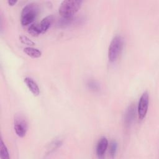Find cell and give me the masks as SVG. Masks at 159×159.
Instances as JSON below:
<instances>
[{"label":"cell","instance_id":"6da1fadb","mask_svg":"<svg viewBox=\"0 0 159 159\" xmlns=\"http://www.w3.org/2000/svg\"><path fill=\"white\" fill-rule=\"evenodd\" d=\"M82 3L83 1L81 0L63 1L59 6L58 13L62 17H72L81 8Z\"/></svg>","mask_w":159,"mask_h":159},{"label":"cell","instance_id":"7a4b0ae2","mask_svg":"<svg viewBox=\"0 0 159 159\" xmlns=\"http://www.w3.org/2000/svg\"><path fill=\"white\" fill-rule=\"evenodd\" d=\"M37 5L35 2H30L23 7L20 14V22L22 25H27L34 21L39 12Z\"/></svg>","mask_w":159,"mask_h":159},{"label":"cell","instance_id":"3957f363","mask_svg":"<svg viewBox=\"0 0 159 159\" xmlns=\"http://www.w3.org/2000/svg\"><path fill=\"white\" fill-rule=\"evenodd\" d=\"M123 47V39L120 35L113 37L108 48V59L111 62H114L119 57Z\"/></svg>","mask_w":159,"mask_h":159},{"label":"cell","instance_id":"277c9868","mask_svg":"<svg viewBox=\"0 0 159 159\" xmlns=\"http://www.w3.org/2000/svg\"><path fill=\"white\" fill-rule=\"evenodd\" d=\"M14 129L19 137H24L28 130V121L24 114L21 112L16 114L14 120Z\"/></svg>","mask_w":159,"mask_h":159},{"label":"cell","instance_id":"5b68a950","mask_svg":"<svg viewBox=\"0 0 159 159\" xmlns=\"http://www.w3.org/2000/svg\"><path fill=\"white\" fill-rule=\"evenodd\" d=\"M149 104V94L148 91H145L141 95L137 106V114L139 119H143L147 113Z\"/></svg>","mask_w":159,"mask_h":159},{"label":"cell","instance_id":"8992f818","mask_svg":"<svg viewBox=\"0 0 159 159\" xmlns=\"http://www.w3.org/2000/svg\"><path fill=\"white\" fill-rule=\"evenodd\" d=\"M108 147V140L106 137H102L96 145V154L98 157H102Z\"/></svg>","mask_w":159,"mask_h":159},{"label":"cell","instance_id":"52a82bcc","mask_svg":"<svg viewBox=\"0 0 159 159\" xmlns=\"http://www.w3.org/2000/svg\"><path fill=\"white\" fill-rule=\"evenodd\" d=\"M24 81L34 96H39L40 94V89L37 83L30 77L27 76L24 79Z\"/></svg>","mask_w":159,"mask_h":159},{"label":"cell","instance_id":"ba28073f","mask_svg":"<svg viewBox=\"0 0 159 159\" xmlns=\"http://www.w3.org/2000/svg\"><path fill=\"white\" fill-rule=\"evenodd\" d=\"M135 117V107L133 104H130L124 114V122L126 125H129L133 122Z\"/></svg>","mask_w":159,"mask_h":159},{"label":"cell","instance_id":"9c48e42d","mask_svg":"<svg viewBox=\"0 0 159 159\" xmlns=\"http://www.w3.org/2000/svg\"><path fill=\"white\" fill-rule=\"evenodd\" d=\"M53 20V16L50 15L42 19V20L39 24V27L40 30L41 34L45 32L49 29V27L51 26L52 24Z\"/></svg>","mask_w":159,"mask_h":159},{"label":"cell","instance_id":"30bf717a","mask_svg":"<svg viewBox=\"0 0 159 159\" xmlns=\"http://www.w3.org/2000/svg\"><path fill=\"white\" fill-rule=\"evenodd\" d=\"M24 52L29 57L33 58H37L42 56V52L38 48L32 47H27L24 48Z\"/></svg>","mask_w":159,"mask_h":159},{"label":"cell","instance_id":"8fae6325","mask_svg":"<svg viewBox=\"0 0 159 159\" xmlns=\"http://www.w3.org/2000/svg\"><path fill=\"white\" fill-rule=\"evenodd\" d=\"M0 157L1 159H9V154L7 148L2 139L0 140Z\"/></svg>","mask_w":159,"mask_h":159},{"label":"cell","instance_id":"7c38bea8","mask_svg":"<svg viewBox=\"0 0 159 159\" xmlns=\"http://www.w3.org/2000/svg\"><path fill=\"white\" fill-rule=\"evenodd\" d=\"M28 32L33 37H37L41 34L39 24H32L28 28Z\"/></svg>","mask_w":159,"mask_h":159},{"label":"cell","instance_id":"4fadbf2b","mask_svg":"<svg viewBox=\"0 0 159 159\" xmlns=\"http://www.w3.org/2000/svg\"><path fill=\"white\" fill-rule=\"evenodd\" d=\"M19 39H20V41L25 45H30V46L35 45V42L25 35H21L19 37Z\"/></svg>","mask_w":159,"mask_h":159},{"label":"cell","instance_id":"5bb4252c","mask_svg":"<svg viewBox=\"0 0 159 159\" xmlns=\"http://www.w3.org/2000/svg\"><path fill=\"white\" fill-rule=\"evenodd\" d=\"M117 149V143L115 140L111 142L109 144V153L112 157H114L116 153Z\"/></svg>","mask_w":159,"mask_h":159},{"label":"cell","instance_id":"9a60e30c","mask_svg":"<svg viewBox=\"0 0 159 159\" xmlns=\"http://www.w3.org/2000/svg\"><path fill=\"white\" fill-rule=\"evenodd\" d=\"M72 17H68V18H65V17H62L61 19H60L59 20V25L60 26H65L67 25H69L71 22L72 21Z\"/></svg>","mask_w":159,"mask_h":159},{"label":"cell","instance_id":"2e32d148","mask_svg":"<svg viewBox=\"0 0 159 159\" xmlns=\"http://www.w3.org/2000/svg\"><path fill=\"white\" fill-rule=\"evenodd\" d=\"M88 85L89 86V87L90 88H91L92 89L94 90V89H98V86L97 84H96V83L93 81H89L88 83Z\"/></svg>","mask_w":159,"mask_h":159},{"label":"cell","instance_id":"e0dca14e","mask_svg":"<svg viewBox=\"0 0 159 159\" xmlns=\"http://www.w3.org/2000/svg\"><path fill=\"white\" fill-rule=\"evenodd\" d=\"M17 2V1L16 0H8V1H7L8 4H9V6H11L15 5Z\"/></svg>","mask_w":159,"mask_h":159}]
</instances>
